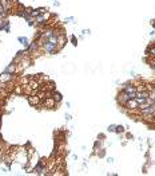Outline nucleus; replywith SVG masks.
<instances>
[{"label": "nucleus", "mask_w": 155, "mask_h": 176, "mask_svg": "<svg viewBox=\"0 0 155 176\" xmlns=\"http://www.w3.org/2000/svg\"><path fill=\"white\" fill-rule=\"evenodd\" d=\"M115 129H116V125H110L108 127V132H115Z\"/></svg>", "instance_id": "13"}, {"label": "nucleus", "mask_w": 155, "mask_h": 176, "mask_svg": "<svg viewBox=\"0 0 155 176\" xmlns=\"http://www.w3.org/2000/svg\"><path fill=\"white\" fill-rule=\"evenodd\" d=\"M0 10H3V6H1V1H0Z\"/></svg>", "instance_id": "20"}, {"label": "nucleus", "mask_w": 155, "mask_h": 176, "mask_svg": "<svg viewBox=\"0 0 155 176\" xmlns=\"http://www.w3.org/2000/svg\"><path fill=\"white\" fill-rule=\"evenodd\" d=\"M107 161H108V163H114V159H112V157H108V159H107Z\"/></svg>", "instance_id": "15"}, {"label": "nucleus", "mask_w": 155, "mask_h": 176, "mask_svg": "<svg viewBox=\"0 0 155 176\" xmlns=\"http://www.w3.org/2000/svg\"><path fill=\"white\" fill-rule=\"evenodd\" d=\"M27 101H28V104H30L31 106H34V108H38L39 104L41 102V99L39 98L38 95H27Z\"/></svg>", "instance_id": "4"}, {"label": "nucleus", "mask_w": 155, "mask_h": 176, "mask_svg": "<svg viewBox=\"0 0 155 176\" xmlns=\"http://www.w3.org/2000/svg\"><path fill=\"white\" fill-rule=\"evenodd\" d=\"M0 141H1V134H0Z\"/></svg>", "instance_id": "21"}, {"label": "nucleus", "mask_w": 155, "mask_h": 176, "mask_svg": "<svg viewBox=\"0 0 155 176\" xmlns=\"http://www.w3.org/2000/svg\"><path fill=\"white\" fill-rule=\"evenodd\" d=\"M115 132H116V133H123L124 128L122 127V125H116V129H115Z\"/></svg>", "instance_id": "11"}, {"label": "nucleus", "mask_w": 155, "mask_h": 176, "mask_svg": "<svg viewBox=\"0 0 155 176\" xmlns=\"http://www.w3.org/2000/svg\"><path fill=\"white\" fill-rule=\"evenodd\" d=\"M126 136H127V138H131V140H132V137H134V136H132V134H130V133H127Z\"/></svg>", "instance_id": "16"}, {"label": "nucleus", "mask_w": 155, "mask_h": 176, "mask_svg": "<svg viewBox=\"0 0 155 176\" xmlns=\"http://www.w3.org/2000/svg\"><path fill=\"white\" fill-rule=\"evenodd\" d=\"M23 88H24V94H25V95H31L32 88L30 86V85H23Z\"/></svg>", "instance_id": "10"}, {"label": "nucleus", "mask_w": 155, "mask_h": 176, "mask_svg": "<svg viewBox=\"0 0 155 176\" xmlns=\"http://www.w3.org/2000/svg\"><path fill=\"white\" fill-rule=\"evenodd\" d=\"M123 108H124V109H127V110L139 109V104L136 102V99H135V98H130L127 102H126V105H124Z\"/></svg>", "instance_id": "2"}, {"label": "nucleus", "mask_w": 155, "mask_h": 176, "mask_svg": "<svg viewBox=\"0 0 155 176\" xmlns=\"http://www.w3.org/2000/svg\"><path fill=\"white\" fill-rule=\"evenodd\" d=\"M52 98L55 99L56 101V104H60V102H62V99H63V95L60 94V93L58 92V90H54V92H52Z\"/></svg>", "instance_id": "7"}, {"label": "nucleus", "mask_w": 155, "mask_h": 176, "mask_svg": "<svg viewBox=\"0 0 155 176\" xmlns=\"http://www.w3.org/2000/svg\"><path fill=\"white\" fill-rule=\"evenodd\" d=\"M14 93L15 95H24V88H23V85L20 83H16L15 85V88H14Z\"/></svg>", "instance_id": "6"}, {"label": "nucleus", "mask_w": 155, "mask_h": 176, "mask_svg": "<svg viewBox=\"0 0 155 176\" xmlns=\"http://www.w3.org/2000/svg\"><path fill=\"white\" fill-rule=\"evenodd\" d=\"M65 118H67V120H71V116H70V114H65Z\"/></svg>", "instance_id": "17"}, {"label": "nucleus", "mask_w": 155, "mask_h": 176, "mask_svg": "<svg viewBox=\"0 0 155 176\" xmlns=\"http://www.w3.org/2000/svg\"><path fill=\"white\" fill-rule=\"evenodd\" d=\"M47 11H48V10H47V8H44V7H40V8H38V12H39V14H45V12H47Z\"/></svg>", "instance_id": "12"}, {"label": "nucleus", "mask_w": 155, "mask_h": 176, "mask_svg": "<svg viewBox=\"0 0 155 176\" xmlns=\"http://www.w3.org/2000/svg\"><path fill=\"white\" fill-rule=\"evenodd\" d=\"M17 40H19V42H21V45H23L25 49L30 46V42H28V39L25 38V36H24V38H23V36H19V38H17Z\"/></svg>", "instance_id": "9"}, {"label": "nucleus", "mask_w": 155, "mask_h": 176, "mask_svg": "<svg viewBox=\"0 0 155 176\" xmlns=\"http://www.w3.org/2000/svg\"><path fill=\"white\" fill-rule=\"evenodd\" d=\"M65 43H67V36H65V34L58 35V43H56V49H58V53L65 46Z\"/></svg>", "instance_id": "3"}, {"label": "nucleus", "mask_w": 155, "mask_h": 176, "mask_svg": "<svg viewBox=\"0 0 155 176\" xmlns=\"http://www.w3.org/2000/svg\"><path fill=\"white\" fill-rule=\"evenodd\" d=\"M6 71H7V73H10V74H16V63H14V62H12L11 65H8V66L6 67Z\"/></svg>", "instance_id": "8"}, {"label": "nucleus", "mask_w": 155, "mask_h": 176, "mask_svg": "<svg viewBox=\"0 0 155 176\" xmlns=\"http://www.w3.org/2000/svg\"><path fill=\"white\" fill-rule=\"evenodd\" d=\"M1 113H3V108H1V105H0V117H1Z\"/></svg>", "instance_id": "19"}, {"label": "nucleus", "mask_w": 155, "mask_h": 176, "mask_svg": "<svg viewBox=\"0 0 155 176\" xmlns=\"http://www.w3.org/2000/svg\"><path fill=\"white\" fill-rule=\"evenodd\" d=\"M130 98H131L130 94H128V93H126L124 90H121V92H119V94H118V97H116L118 104H119V105H121L122 108H123V106L126 105V102H127Z\"/></svg>", "instance_id": "1"}, {"label": "nucleus", "mask_w": 155, "mask_h": 176, "mask_svg": "<svg viewBox=\"0 0 155 176\" xmlns=\"http://www.w3.org/2000/svg\"><path fill=\"white\" fill-rule=\"evenodd\" d=\"M15 77V74H10L7 71H3V73H0V82H3V83H7V82L12 81Z\"/></svg>", "instance_id": "5"}, {"label": "nucleus", "mask_w": 155, "mask_h": 176, "mask_svg": "<svg viewBox=\"0 0 155 176\" xmlns=\"http://www.w3.org/2000/svg\"><path fill=\"white\" fill-rule=\"evenodd\" d=\"M72 20H74V18H68V19H65V22H67V23H72Z\"/></svg>", "instance_id": "14"}, {"label": "nucleus", "mask_w": 155, "mask_h": 176, "mask_svg": "<svg viewBox=\"0 0 155 176\" xmlns=\"http://www.w3.org/2000/svg\"><path fill=\"white\" fill-rule=\"evenodd\" d=\"M151 24H152V27H155V19H152V20H151Z\"/></svg>", "instance_id": "18"}]
</instances>
